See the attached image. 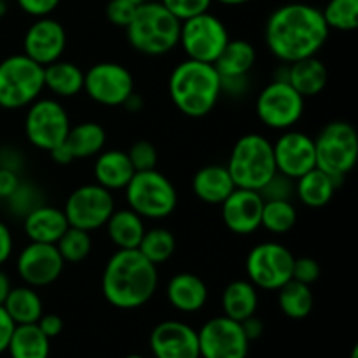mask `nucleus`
<instances>
[{"label":"nucleus","mask_w":358,"mask_h":358,"mask_svg":"<svg viewBox=\"0 0 358 358\" xmlns=\"http://www.w3.org/2000/svg\"><path fill=\"white\" fill-rule=\"evenodd\" d=\"M21 182L20 173L0 168V199H7Z\"/></svg>","instance_id":"8fccbe9b"},{"label":"nucleus","mask_w":358,"mask_h":358,"mask_svg":"<svg viewBox=\"0 0 358 358\" xmlns=\"http://www.w3.org/2000/svg\"><path fill=\"white\" fill-rule=\"evenodd\" d=\"M84 72L79 65L65 59L44 66V90L56 98H73L83 91Z\"/></svg>","instance_id":"c756f323"},{"label":"nucleus","mask_w":358,"mask_h":358,"mask_svg":"<svg viewBox=\"0 0 358 358\" xmlns=\"http://www.w3.org/2000/svg\"><path fill=\"white\" fill-rule=\"evenodd\" d=\"M317 168L341 184L358 159L357 129L346 121H332L315 136Z\"/></svg>","instance_id":"6e6552de"},{"label":"nucleus","mask_w":358,"mask_h":358,"mask_svg":"<svg viewBox=\"0 0 358 358\" xmlns=\"http://www.w3.org/2000/svg\"><path fill=\"white\" fill-rule=\"evenodd\" d=\"M14 252V238L9 226L0 220V266L6 264Z\"/></svg>","instance_id":"09e8293b"},{"label":"nucleus","mask_w":358,"mask_h":358,"mask_svg":"<svg viewBox=\"0 0 358 358\" xmlns=\"http://www.w3.org/2000/svg\"><path fill=\"white\" fill-rule=\"evenodd\" d=\"M128 2H131V3H135V6H140V3H143V2H147V0H128Z\"/></svg>","instance_id":"13d9d810"},{"label":"nucleus","mask_w":358,"mask_h":358,"mask_svg":"<svg viewBox=\"0 0 358 358\" xmlns=\"http://www.w3.org/2000/svg\"><path fill=\"white\" fill-rule=\"evenodd\" d=\"M135 10L136 6L128 2V0H108L105 14H107V20L112 24L126 28L129 24V21L133 20V16H135Z\"/></svg>","instance_id":"37998d69"},{"label":"nucleus","mask_w":358,"mask_h":358,"mask_svg":"<svg viewBox=\"0 0 358 358\" xmlns=\"http://www.w3.org/2000/svg\"><path fill=\"white\" fill-rule=\"evenodd\" d=\"M114 210L115 201L112 191L101 187L96 182L73 189L63 206L69 226L87 231V233L103 227Z\"/></svg>","instance_id":"ddd939ff"},{"label":"nucleus","mask_w":358,"mask_h":358,"mask_svg":"<svg viewBox=\"0 0 358 358\" xmlns=\"http://www.w3.org/2000/svg\"><path fill=\"white\" fill-rule=\"evenodd\" d=\"M63 145L69 150L72 159H87L94 157L107 145V131L94 121H84L77 126H70Z\"/></svg>","instance_id":"bb28decb"},{"label":"nucleus","mask_w":358,"mask_h":358,"mask_svg":"<svg viewBox=\"0 0 358 358\" xmlns=\"http://www.w3.org/2000/svg\"><path fill=\"white\" fill-rule=\"evenodd\" d=\"M44 91V66L27 55H10L0 62V107L27 108Z\"/></svg>","instance_id":"0eeeda50"},{"label":"nucleus","mask_w":358,"mask_h":358,"mask_svg":"<svg viewBox=\"0 0 358 358\" xmlns=\"http://www.w3.org/2000/svg\"><path fill=\"white\" fill-rule=\"evenodd\" d=\"M6 13H7V3H6V0H0V17L6 16Z\"/></svg>","instance_id":"4d7b16f0"},{"label":"nucleus","mask_w":358,"mask_h":358,"mask_svg":"<svg viewBox=\"0 0 358 358\" xmlns=\"http://www.w3.org/2000/svg\"><path fill=\"white\" fill-rule=\"evenodd\" d=\"M10 289H13V283H10L9 275H7L6 271H2V269H0V306L3 304L6 297L9 296Z\"/></svg>","instance_id":"5fc2aeb1"},{"label":"nucleus","mask_w":358,"mask_h":358,"mask_svg":"<svg viewBox=\"0 0 358 358\" xmlns=\"http://www.w3.org/2000/svg\"><path fill=\"white\" fill-rule=\"evenodd\" d=\"M213 0H161L164 7L177 17L178 21H185L192 16L206 13Z\"/></svg>","instance_id":"79ce46f5"},{"label":"nucleus","mask_w":358,"mask_h":358,"mask_svg":"<svg viewBox=\"0 0 358 358\" xmlns=\"http://www.w3.org/2000/svg\"><path fill=\"white\" fill-rule=\"evenodd\" d=\"M84 93L103 107H122L135 91V77L124 65L101 62L84 72Z\"/></svg>","instance_id":"4468645a"},{"label":"nucleus","mask_w":358,"mask_h":358,"mask_svg":"<svg viewBox=\"0 0 358 358\" xmlns=\"http://www.w3.org/2000/svg\"><path fill=\"white\" fill-rule=\"evenodd\" d=\"M168 94L184 115L199 119L208 115L222 96L220 76L212 63L184 59L168 79Z\"/></svg>","instance_id":"7ed1b4c3"},{"label":"nucleus","mask_w":358,"mask_h":358,"mask_svg":"<svg viewBox=\"0 0 358 358\" xmlns=\"http://www.w3.org/2000/svg\"><path fill=\"white\" fill-rule=\"evenodd\" d=\"M236 189L226 166L208 164L199 168L192 177V192L196 198L208 205H220Z\"/></svg>","instance_id":"393cba45"},{"label":"nucleus","mask_w":358,"mask_h":358,"mask_svg":"<svg viewBox=\"0 0 358 358\" xmlns=\"http://www.w3.org/2000/svg\"><path fill=\"white\" fill-rule=\"evenodd\" d=\"M9 205V212L16 217H24L44 203V194L41 189L31 182L21 180L13 194L6 199Z\"/></svg>","instance_id":"58836bf2"},{"label":"nucleus","mask_w":358,"mask_h":358,"mask_svg":"<svg viewBox=\"0 0 358 358\" xmlns=\"http://www.w3.org/2000/svg\"><path fill=\"white\" fill-rule=\"evenodd\" d=\"M24 157L23 154L20 152V149L16 147H0V168H6V170L16 171L20 173L21 168H23Z\"/></svg>","instance_id":"49530a36"},{"label":"nucleus","mask_w":358,"mask_h":358,"mask_svg":"<svg viewBox=\"0 0 358 358\" xmlns=\"http://www.w3.org/2000/svg\"><path fill=\"white\" fill-rule=\"evenodd\" d=\"M264 201H292L296 196V180L276 171L259 191Z\"/></svg>","instance_id":"ea45409f"},{"label":"nucleus","mask_w":358,"mask_h":358,"mask_svg":"<svg viewBox=\"0 0 358 358\" xmlns=\"http://www.w3.org/2000/svg\"><path fill=\"white\" fill-rule=\"evenodd\" d=\"M304 105L306 98L301 96L287 80L275 79L259 93L255 112L266 128L285 131L303 119Z\"/></svg>","instance_id":"9b49d317"},{"label":"nucleus","mask_w":358,"mask_h":358,"mask_svg":"<svg viewBox=\"0 0 358 358\" xmlns=\"http://www.w3.org/2000/svg\"><path fill=\"white\" fill-rule=\"evenodd\" d=\"M201 358H247L250 341L241 324L227 317H213L198 331Z\"/></svg>","instance_id":"2eb2a0df"},{"label":"nucleus","mask_w":358,"mask_h":358,"mask_svg":"<svg viewBox=\"0 0 358 358\" xmlns=\"http://www.w3.org/2000/svg\"><path fill=\"white\" fill-rule=\"evenodd\" d=\"M62 0H16V3L20 6V9L24 14L34 17H44L51 16L56 10V7L59 6Z\"/></svg>","instance_id":"a18cd8bd"},{"label":"nucleus","mask_w":358,"mask_h":358,"mask_svg":"<svg viewBox=\"0 0 358 358\" xmlns=\"http://www.w3.org/2000/svg\"><path fill=\"white\" fill-rule=\"evenodd\" d=\"M2 306L16 325L37 324L38 318L44 313L41 296H38L37 289L30 285L13 287Z\"/></svg>","instance_id":"2f4dec72"},{"label":"nucleus","mask_w":358,"mask_h":358,"mask_svg":"<svg viewBox=\"0 0 358 358\" xmlns=\"http://www.w3.org/2000/svg\"><path fill=\"white\" fill-rule=\"evenodd\" d=\"M329 30L352 31L358 27V0H329L322 9Z\"/></svg>","instance_id":"4c0bfd02"},{"label":"nucleus","mask_w":358,"mask_h":358,"mask_svg":"<svg viewBox=\"0 0 358 358\" xmlns=\"http://www.w3.org/2000/svg\"><path fill=\"white\" fill-rule=\"evenodd\" d=\"M276 292H278L280 310L285 317L292 320H303L313 311L315 296L311 287L306 283L290 280Z\"/></svg>","instance_id":"72a5a7b5"},{"label":"nucleus","mask_w":358,"mask_h":358,"mask_svg":"<svg viewBox=\"0 0 358 358\" xmlns=\"http://www.w3.org/2000/svg\"><path fill=\"white\" fill-rule=\"evenodd\" d=\"M276 171L285 177L297 180L317 168V152H315V138L308 133L297 129H285L273 143Z\"/></svg>","instance_id":"f3484780"},{"label":"nucleus","mask_w":358,"mask_h":358,"mask_svg":"<svg viewBox=\"0 0 358 358\" xmlns=\"http://www.w3.org/2000/svg\"><path fill=\"white\" fill-rule=\"evenodd\" d=\"M159 283L157 266L138 250H117L101 275V292L117 310H136L154 297Z\"/></svg>","instance_id":"f03ea898"},{"label":"nucleus","mask_w":358,"mask_h":358,"mask_svg":"<svg viewBox=\"0 0 358 358\" xmlns=\"http://www.w3.org/2000/svg\"><path fill=\"white\" fill-rule=\"evenodd\" d=\"M240 324H241V329H243L245 336H247V339L250 343L261 338L262 332H264V324H262L261 318L255 317V315L245 318V320L240 322Z\"/></svg>","instance_id":"603ef678"},{"label":"nucleus","mask_w":358,"mask_h":358,"mask_svg":"<svg viewBox=\"0 0 358 358\" xmlns=\"http://www.w3.org/2000/svg\"><path fill=\"white\" fill-rule=\"evenodd\" d=\"M122 107H124L128 112H140L143 108V98L140 96L138 93H135V91H133V93L126 98V101L122 103Z\"/></svg>","instance_id":"864d4df0"},{"label":"nucleus","mask_w":358,"mask_h":358,"mask_svg":"<svg viewBox=\"0 0 358 358\" xmlns=\"http://www.w3.org/2000/svg\"><path fill=\"white\" fill-rule=\"evenodd\" d=\"M94 157L96 159L93 164V173L96 178V184L108 189V191L124 189L135 175V168H133L131 161L124 150L103 149Z\"/></svg>","instance_id":"b1692460"},{"label":"nucleus","mask_w":358,"mask_h":358,"mask_svg":"<svg viewBox=\"0 0 358 358\" xmlns=\"http://www.w3.org/2000/svg\"><path fill=\"white\" fill-rule=\"evenodd\" d=\"M126 30L129 45L145 56H164L178 45L180 21L161 2L136 6L135 16Z\"/></svg>","instance_id":"20e7f679"},{"label":"nucleus","mask_w":358,"mask_h":358,"mask_svg":"<svg viewBox=\"0 0 358 358\" xmlns=\"http://www.w3.org/2000/svg\"><path fill=\"white\" fill-rule=\"evenodd\" d=\"M350 358H358V348H357V346L352 350V357H350Z\"/></svg>","instance_id":"bf43d9fd"},{"label":"nucleus","mask_w":358,"mask_h":358,"mask_svg":"<svg viewBox=\"0 0 358 358\" xmlns=\"http://www.w3.org/2000/svg\"><path fill=\"white\" fill-rule=\"evenodd\" d=\"M329 30L322 9L310 3L292 2L269 14L264 41L269 52L285 65L317 56L327 42Z\"/></svg>","instance_id":"f257e3e1"},{"label":"nucleus","mask_w":358,"mask_h":358,"mask_svg":"<svg viewBox=\"0 0 358 358\" xmlns=\"http://www.w3.org/2000/svg\"><path fill=\"white\" fill-rule=\"evenodd\" d=\"M136 250L150 261L152 264L159 266L170 261L171 255L177 250V240L175 234L166 227H152V229H145L142 241H140Z\"/></svg>","instance_id":"f704fd0d"},{"label":"nucleus","mask_w":358,"mask_h":358,"mask_svg":"<svg viewBox=\"0 0 358 358\" xmlns=\"http://www.w3.org/2000/svg\"><path fill=\"white\" fill-rule=\"evenodd\" d=\"M339 182L320 168H313L296 180V196L308 208H324L334 198Z\"/></svg>","instance_id":"a878e982"},{"label":"nucleus","mask_w":358,"mask_h":358,"mask_svg":"<svg viewBox=\"0 0 358 358\" xmlns=\"http://www.w3.org/2000/svg\"><path fill=\"white\" fill-rule=\"evenodd\" d=\"M259 306L257 287L248 280H234L222 292L224 317L231 320L243 322L245 318L255 315Z\"/></svg>","instance_id":"7c9ffc66"},{"label":"nucleus","mask_w":358,"mask_h":358,"mask_svg":"<svg viewBox=\"0 0 358 358\" xmlns=\"http://www.w3.org/2000/svg\"><path fill=\"white\" fill-rule=\"evenodd\" d=\"M69 227V220L63 213V208L45 205V203L23 217L24 234L28 240L35 243L56 245V241L63 236Z\"/></svg>","instance_id":"4be33fe9"},{"label":"nucleus","mask_w":358,"mask_h":358,"mask_svg":"<svg viewBox=\"0 0 358 358\" xmlns=\"http://www.w3.org/2000/svg\"><path fill=\"white\" fill-rule=\"evenodd\" d=\"M65 49V27L51 16L35 17L23 37V55L42 66L62 59Z\"/></svg>","instance_id":"a211bd4d"},{"label":"nucleus","mask_w":358,"mask_h":358,"mask_svg":"<svg viewBox=\"0 0 358 358\" xmlns=\"http://www.w3.org/2000/svg\"><path fill=\"white\" fill-rule=\"evenodd\" d=\"M150 352L156 358H201L198 331L178 320H166L152 329Z\"/></svg>","instance_id":"6ab92c4d"},{"label":"nucleus","mask_w":358,"mask_h":358,"mask_svg":"<svg viewBox=\"0 0 358 358\" xmlns=\"http://www.w3.org/2000/svg\"><path fill=\"white\" fill-rule=\"evenodd\" d=\"M14 327H16V324L13 322V318L7 315L3 306H0V353L7 352V346H9Z\"/></svg>","instance_id":"3c124183"},{"label":"nucleus","mask_w":358,"mask_h":358,"mask_svg":"<svg viewBox=\"0 0 358 358\" xmlns=\"http://www.w3.org/2000/svg\"><path fill=\"white\" fill-rule=\"evenodd\" d=\"M37 325L49 339L56 338V336L62 334V331H63L62 317H59V315H55V313H48V315L42 313V317L38 318Z\"/></svg>","instance_id":"de8ad7c7"},{"label":"nucleus","mask_w":358,"mask_h":358,"mask_svg":"<svg viewBox=\"0 0 358 358\" xmlns=\"http://www.w3.org/2000/svg\"><path fill=\"white\" fill-rule=\"evenodd\" d=\"M264 199L257 191L236 187L222 203V220L227 229L238 236H247L261 227Z\"/></svg>","instance_id":"aec40b11"},{"label":"nucleus","mask_w":358,"mask_h":358,"mask_svg":"<svg viewBox=\"0 0 358 358\" xmlns=\"http://www.w3.org/2000/svg\"><path fill=\"white\" fill-rule=\"evenodd\" d=\"M65 261L59 255L56 245L35 243L30 241L16 259L17 276L23 280L24 285L34 289L48 287L62 276Z\"/></svg>","instance_id":"dca6fc26"},{"label":"nucleus","mask_w":358,"mask_h":358,"mask_svg":"<svg viewBox=\"0 0 358 358\" xmlns=\"http://www.w3.org/2000/svg\"><path fill=\"white\" fill-rule=\"evenodd\" d=\"M166 299L180 313H196L208 303V287L194 273H177L166 285Z\"/></svg>","instance_id":"412c9836"},{"label":"nucleus","mask_w":358,"mask_h":358,"mask_svg":"<svg viewBox=\"0 0 358 358\" xmlns=\"http://www.w3.org/2000/svg\"><path fill=\"white\" fill-rule=\"evenodd\" d=\"M226 168L236 187L259 192L276 173L273 143L259 133L240 136L231 150Z\"/></svg>","instance_id":"39448f33"},{"label":"nucleus","mask_w":358,"mask_h":358,"mask_svg":"<svg viewBox=\"0 0 358 358\" xmlns=\"http://www.w3.org/2000/svg\"><path fill=\"white\" fill-rule=\"evenodd\" d=\"M294 254L282 243H257L247 255L245 269L248 282L261 290H280L292 280Z\"/></svg>","instance_id":"f8f14e48"},{"label":"nucleus","mask_w":358,"mask_h":358,"mask_svg":"<svg viewBox=\"0 0 358 358\" xmlns=\"http://www.w3.org/2000/svg\"><path fill=\"white\" fill-rule=\"evenodd\" d=\"M219 3H222V6H243V3H248L252 2V0H217Z\"/></svg>","instance_id":"6e6d98bb"},{"label":"nucleus","mask_w":358,"mask_h":358,"mask_svg":"<svg viewBox=\"0 0 358 358\" xmlns=\"http://www.w3.org/2000/svg\"><path fill=\"white\" fill-rule=\"evenodd\" d=\"M227 42H229V31L226 24L208 10L180 21L178 45L189 59L213 65Z\"/></svg>","instance_id":"1a4fd4ad"},{"label":"nucleus","mask_w":358,"mask_h":358,"mask_svg":"<svg viewBox=\"0 0 358 358\" xmlns=\"http://www.w3.org/2000/svg\"><path fill=\"white\" fill-rule=\"evenodd\" d=\"M10 358H49L51 339L37 324L16 325L7 346Z\"/></svg>","instance_id":"473e14b6"},{"label":"nucleus","mask_w":358,"mask_h":358,"mask_svg":"<svg viewBox=\"0 0 358 358\" xmlns=\"http://www.w3.org/2000/svg\"><path fill=\"white\" fill-rule=\"evenodd\" d=\"M320 278V264L313 257H296L292 266V280L311 285Z\"/></svg>","instance_id":"c03bdc74"},{"label":"nucleus","mask_w":358,"mask_h":358,"mask_svg":"<svg viewBox=\"0 0 358 358\" xmlns=\"http://www.w3.org/2000/svg\"><path fill=\"white\" fill-rule=\"evenodd\" d=\"M297 222V210L292 201H264L261 227L273 234H285Z\"/></svg>","instance_id":"c9c22d12"},{"label":"nucleus","mask_w":358,"mask_h":358,"mask_svg":"<svg viewBox=\"0 0 358 358\" xmlns=\"http://www.w3.org/2000/svg\"><path fill=\"white\" fill-rule=\"evenodd\" d=\"M56 248H58L63 261L70 262V264H77V262H83L91 254V250H93V238H91V233H87V231L69 227L63 233V236L56 241Z\"/></svg>","instance_id":"e433bc0d"},{"label":"nucleus","mask_w":358,"mask_h":358,"mask_svg":"<svg viewBox=\"0 0 358 358\" xmlns=\"http://www.w3.org/2000/svg\"><path fill=\"white\" fill-rule=\"evenodd\" d=\"M105 227H107V234L110 241L119 250H135V248H138L143 233H145L143 219L138 213L133 212L131 208L114 210Z\"/></svg>","instance_id":"c85d7f7f"},{"label":"nucleus","mask_w":358,"mask_h":358,"mask_svg":"<svg viewBox=\"0 0 358 358\" xmlns=\"http://www.w3.org/2000/svg\"><path fill=\"white\" fill-rule=\"evenodd\" d=\"M285 80L303 98L318 96L329 83V70L317 56L289 63L285 66Z\"/></svg>","instance_id":"5701e85b"},{"label":"nucleus","mask_w":358,"mask_h":358,"mask_svg":"<svg viewBox=\"0 0 358 358\" xmlns=\"http://www.w3.org/2000/svg\"><path fill=\"white\" fill-rule=\"evenodd\" d=\"M128 208L138 213L143 220H161L170 217L178 205V194L173 182L154 170L135 171L124 187Z\"/></svg>","instance_id":"423d86ee"},{"label":"nucleus","mask_w":358,"mask_h":358,"mask_svg":"<svg viewBox=\"0 0 358 358\" xmlns=\"http://www.w3.org/2000/svg\"><path fill=\"white\" fill-rule=\"evenodd\" d=\"M257 59L255 48L245 38H229L224 51L213 63L219 72L220 79H231V77H247L250 76L252 69Z\"/></svg>","instance_id":"cd10ccee"},{"label":"nucleus","mask_w":358,"mask_h":358,"mask_svg":"<svg viewBox=\"0 0 358 358\" xmlns=\"http://www.w3.org/2000/svg\"><path fill=\"white\" fill-rule=\"evenodd\" d=\"M70 126L69 112L56 98H37L27 107L24 135L35 149H55L66 138Z\"/></svg>","instance_id":"9d476101"},{"label":"nucleus","mask_w":358,"mask_h":358,"mask_svg":"<svg viewBox=\"0 0 358 358\" xmlns=\"http://www.w3.org/2000/svg\"><path fill=\"white\" fill-rule=\"evenodd\" d=\"M124 358H145V357H142V355H136V353H133V355H128V357H124Z\"/></svg>","instance_id":"052dcab7"},{"label":"nucleus","mask_w":358,"mask_h":358,"mask_svg":"<svg viewBox=\"0 0 358 358\" xmlns=\"http://www.w3.org/2000/svg\"><path fill=\"white\" fill-rule=\"evenodd\" d=\"M129 161H131L135 171H147L154 170L157 166V150L147 140H138L129 147L128 152Z\"/></svg>","instance_id":"a19ab883"}]
</instances>
